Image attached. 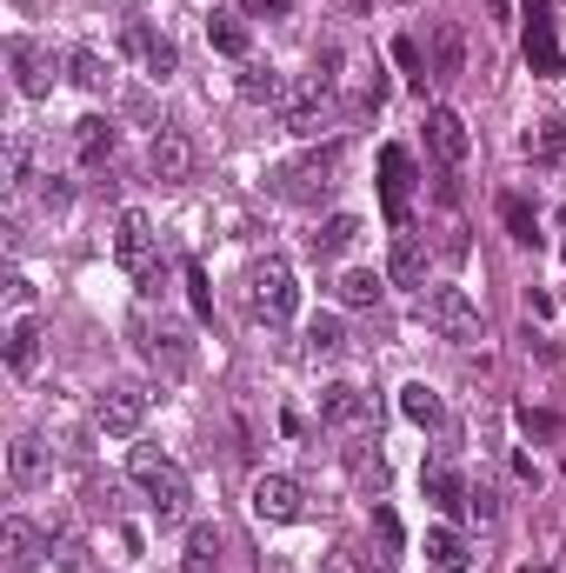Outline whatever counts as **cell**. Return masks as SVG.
Masks as SVG:
<instances>
[{
  "mask_svg": "<svg viewBox=\"0 0 566 573\" xmlns=\"http://www.w3.org/2000/svg\"><path fill=\"white\" fill-rule=\"evenodd\" d=\"M127 474H133V487L147 494V507H153L160 527H180V521L193 514V481H187L180 461H167L160 447H133V454H127Z\"/></svg>",
  "mask_w": 566,
  "mask_h": 573,
  "instance_id": "cell-1",
  "label": "cell"
},
{
  "mask_svg": "<svg viewBox=\"0 0 566 573\" xmlns=\"http://www.w3.org/2000/svg\"><path fill=\"white\" fill-rule=\"evenodd\" d=\"M113 260L140 280V294H160V234L140 207H120L113 220Z\"/></svg>",
  "mask_w": 566,
  "mask_h": 573,
  "instance_id": "cell-2",
  "label": "cell"
},
{
  "mask_svg": "<svg viewBox=\"0 0 566 573\" xmlns=\"http://www.w3.org/2000/svg\"><path fill=\"white\" fill-rule=\"evenodd\" d=\"M420 320L454 340V347H474L480 340V307L467 300V287H420Z\"/></svg>",
  "mask_w": 566,
  "mask_h": 573,
  "instance_id": "cell-3",
  "label": "cell"
},
{
  "mask_svg": "<svg viewBox=\"0 0 566 573\" xmlns=\"http://www.w3.org/2000/svg\"><path fill=\"white\" fill-rule=\"evenodd\" d=\"M247 287H254V314H260L267 327H287V320L300 314V280H294V267H287L280 254H267Z\"/></svg>",
  "mask_w": 566,
  "mask_h": 573,
  "instance_id": "cell-4",
  "label": "cell"
},
{
  "mask_svg": "<svg viewBox=\"0 0 566 573\" xmlns=\"http://www.w3.org/2000/svg\"><path fill=\"white\" fill-rule=\"evenodd\" d=\"M334 174H340V147H327V154H307V160L280 167V174H274V194H280V200H294V207H314V200H327V194H334Z\"/></svg>",
  "mask_w": 566,
  "mask_h": 573,
  "instance_id": "cell-5",
  "label": "cell"
},
{
  "mask_svg": "<svg viewBox=\"0 0 566 573\" xmlns=\"http://www.w3.org/2000/svg\"><path fill=\"white\" fill-rule=\"evenodd\" d=\"M120 53H127V60H140V73H147V80H167V73L180 67V47H173L160 27H147V20H127V27H120Z\"/></svg>",
  "mask_w": 566,
  "mask_h": 573,
  "instance_id": "cell-6",
  "label": "cell"
},
{
  "mask_svg": "<svg viewBox=\"0 0 566 573\" xmlns=\"http://www.w3.org/2000/svg\"><path fill=\"white\" fill-rule=\"evenodd\" d=\"M7 60H13V87H20L27 100H47V93H53V53H47L40 40L13 33V40H7Z\"/></svg>",
  "mask_w": 566,
  "mask_h": 573,
  "instance_id": "cell-7",
  "label": "cell"
},
{
  "mask_svg": "<svg viewBox=\"0 0 566 573\" xmlns=\"http://www.w3.org/2000/svg\"><path fill=\"white\" fill-rule=\"evenodd\" d=\"M193 167H200L193 140H187V134H173V127H160V134H153V147H147V174H153L160 187H180V180H193Z\"/></svg>",
  "mask_w": 566,
  "mask_h": 573,
  "instance_id": "cell-8",
  "label": "cell"
},
{
  "mask_svg": "<svg viewBox=\"0 0 566 573\" xmlns=\"http://www.w3.org/2000/svg\"><path fill=\"white\" fill-rule=\"evenodd\" d=\"M407 200H414V154L407 147H380V207H387V227H407Z\"/></svg>",
  "mask_w": 566,
  "mask_h": 573,
  "instance_id": "cell-9",
  "label": "cell"
},
{
  "mask_svg": "<svg viewBox=\"0 0 566 573\" xmlns=\"http://www.w3.org/2000/svg\"><path fill=\"white\" fill-rule=\"evenodd\" d=\"M147 394L140 387H107V394H93V427L100 434H140L147 427Z\"/></svg>",
  "mask_w": 566,
  "mask_h": 573,
  "instance_id": "cell-10",
  "label": "cell"
},
{
  "mask_svg": "<svg viewBox=\"0 0 566 573\" xmlns=\"http://www.w3.org/2000/svg\"><path fill=\"white\" fill-rule=\"evenodd\" d=\"M254 514H260V521H274V527H294V521L307 514L300 481H287V474H260V481H254Z\"/></svg>",
  "mask_w": 566,
  "mask_h": 573,
  "instance_id": "cell-11",
  "label": "cell"
},
{
  "mask_svg": "<svg viewBox=\"0 0 566 573\" xmlns=\"http://www.w3.org/2000/svg\"><path fill=\"white\" fill-rule=\"evenodd\" d=\"M520 47H527V67H534L540 80L560 73V27H554V13H547L540 0L527 7V33H520Z\"/></svg>",
  "mask_w": 566,
  "mask_h": 573,
  "instance_id": "cell-12",
  "label": "cell"
},
{
  "mask_svg": "<svg viewBox=\"0 0 566 573\" xmlns=\"http://www.w3.org/2000/svg\"><path fill=\"white\" fill-rule=\"evenodd\" d=\"M47 474H53V447H47L40 434H20V441L7 447V487L27 494V487H40Z\"/></svg>",
  "mask_w": 566,
  "mask_h": 573,
  "instance_id": "cell-13",
  "label": "cell"
},
{
  "mask_svg": "<svg viewBox=\"0 0 566 573\" xmlns=\"http://www.w3.org/2000/svg\"><path fill=\"white\" fill-rule=\"evenodd\" d=\"M427 147H434L447 167H460V160L474 154V134H467V120H460L454 107H427Z\"/></svg>",
  "mask_w": 566,
  "mask_h": 573,
  "instance_id": "cell-14",
  "label": "cell"
},
{
  "mask_svg": "<svg viewBox=\"0 0 566 573\" xmlns=\"http://www.w3.org/2000/svg\"><path fill=\"white\" fill-rule=\"evenodd\" d=\"M140 354H147L160 374H187V367H193V347H187V334H180L173 320H160V327H140Z\"/></svg>",
  "mask_w": 566,
  "mask_h": 573,
  "instance_id": "cell-15",
  "label": "cell"
},
{
  "mask_svg": "<svg viewBox=\"0 0 566 573\" xmlns=\"http://www.w3.org/2000/svg\"><path fill=\"white\" fill-rule=\"evenodd\" d=\"M320 421L327 427H374V394L334 381V387H320Z\"/></svg>",
  "mask_w": 566,
  "mask_h": 573,
  "instance_id": "cell-16",
  "label": "cell"
},
{
  "mask_svg": "<svg viewBox=\"0 0 566 573\" xmlns=\"http://www.w3.org/2000/svg\"><path fill=\"white\" fill-rule=\"evenodd\" d=\"M73 147H80V167H107L120 147V127L107 113H87V120H73Z\"/></svg>",
  "mask_w": 566,
  "mask_h": 573,
  "instance_id": "cell-17",
  "label": "cell"
},
{
  "mask_svg": "<svg viewBox=\"0 0 566 573\" xmlns=\"http://www.w3.org/2000/svg\"><path fill=\"white\" fill-rule=\"evenodd\" d=\"M420 487H427V501H434L440 514H474V487H467L454 467H440V461L420 467Z\"/></svg>",
  "mask_w": 566,
  "mask_h": 573,
  "instance_id": "cell-18",
  "label": "cell"
},
{
  "mask_svg": "<svg viewBox=\"0 0 566 573\" xmlns=\"http://www.w3.org/2000/svg\"><path fill=\"white\" fill-rule=\"evenodd\" d=\"M387 280H394V287H427V240L400 234L394 254H387Z\"/></svg>",
  "mask_w": 566,
  "mask_h": 573,
  "instance_id": "cell-19",
  "label": "cell"
},
{
  "mask_svg": "<svg viewBox=\"0 0 566 573\" xmlns=\"http://www.w3.org/2000/svg\"><path fill=\"white\" fill-rule=\"evenodd\" d=\"M427 561H434L440 573H467L474 567V547H467L460 527H427Z\"/></svg>",
  "mask_w": 566,
  "mask_h": 573,
  "instance_id": "cell-20",
  "label": "cell"
},
{
  "mask_svg": "<svg viewBox=\"0 0 566 573\" xmlns=\"http://www.w3.org/2000/svg\"><path fill=\"white\" fill-rule=\"evenodd\" d=\"M454 73H467V40L454 20H440L434 27V80H454Z\"/></svg>",
  "mask_w": 566,
  "mask_h": 573,
  "instance_id": "cell-21",
  "label": "cell"
},
{
  "mask_svg": "<svg viewBox=\"0 0 566 573\" xmlns=\"http://www.w3.org/2000/svg\"><path fill=\"white\" fill-rule=\"evenodd\" d=\"M207 40H214V53H227V60H247V47H254V33H247L240 13H214V20H207Z\"/></svg>",
  "mask_w": 566,
  "mask_h": 573,
  "instance_id": "cell-22",
  "label": "cell"
},
{
  "mask_svg": "<svg viewBox=\"0 0 566 573\" xmlns=\"http://www.w3.org/2000/svg\"><path fill=\"white\" fill-rule=\"evenodd\" d=\"M287 93H294V87H287L274 67H247V73H240V100H254V107H287Z\"/></svg>",
  "mask_w": 566,
  "mask_h": 573,
  "instance_id": "cell-23",
  "label": "cell"
},
{
  "mask_svg": "<svg viewBox=\"0 0 566 573\" xmlns=\"http://www.w3.org/2000/svg\"><path fill=\"white\" fill-rule=\"evenodd\" d=\"M33 360H40V320L13 314V327H7V367H13V374H27Z\"/></svg>",
  "mask_w": 566,
  "mask_h": 573,
  "instance_id": "cell-24",
  "label": "cell"
},
{
  "mask_svg": "<svg viewBox=\"0 0 566 573\" xmlns=\"http://www.w3.org/2000/svg\"><path fill=\"white\" fill-rule=\"evenodd\" d=\"M340 307H380V294H387V280L374 274V267H354V274H340Z\"/></svg>",
  "mask_w": 566,
  "mask_h": 573,
  "instance_id": "cell-25",
  "label": "cell"
},
{
  "mask_svg": "<svg viewBox=\"0 0 566 573\" xmlns=\"http://www.w3.org/2000/svg\"><path fill=\"white\" fill-rule=\"evenodd\" d=\"M400 414H407L414 427H440V421H447V407H440V394H434L427 381H414V387H400Z\"/></svg>",
  "mask_w": 566,
  "mask_h": 573,
  "instance_id": "cell-26",
  "label": "cell"
},
{
  "mask_svg": "<svg viewBox=\"0 0 566 573\" xmlns=\"http://www.w3.org/2000/svg\"><path fill=\"white\" fill-rule=\"evenodd\" d=\"M354 240H360V220H354V214H334V220H320L314 254H320V260H334V254H347Z\"/></svg>",
  "mask_w": 566,
  "mask_h": 573,
  "instance_id": "cell-27",
  "label": "cell"
},
{
  "mask_svg": "<svg viewBox=\"0 0 566 573\" xmlns=\"http://www.w3.org/2000/svg\"><path fill=\"white\" fill-rule=\"evenodd\" d=\"M347 354V327L334 320V314H320L314 327H307V360H340Z\"/></svg>",
  "mask_w": 566,
  "mask_h": 573,
  "instance_id": "cell-28",
  "label": "cell"
},
{
  "mask_svg": "<svg viewBox=\"0 0 566 573\" xmlns=\"http://www.w3.org/2000/svg\"><path fill=\"white\" fill-rule=\"evenodd\" d=\"M0 547H7V567H33V561H40V534H33L20 514L0 527Z\"/></svg>",
  "mask_w": 566,
  "mask_h": 573,
  "instance_id": "cell-29",
  "label": "cell"
},
{
  "mask_svg": "<svg viewBox=\"0 0 566 573\" xmlns=\"http://www.w3.org/2000/svg\"><path fill=\"white\" fill-rule=\"evenodd\" d=\"M67 73H73V87H87V93H100V87L113 80V73H107V60H100L93 47H73V53H67Z\"/></svg>",
  "mask_w": 566,
  "mask_h": 573,
  "instance_id": "cell-30",
  "label": "cell"
},
{
  "mask_svg": "<svg viewBox=\"0 0 566 573\" xmlns=\"http://www.w3.org/2000/svg\"><path fill=\"white\" fill-rule=\"evenodd\" d=\"M500 220H507V234H514L520 247H534V240H540V220H534V207H527L520 194H500Z\"/></svg>",
  "mask_w": 566,
  "mask_h": 573,
  "instance_id": "cell-31",
  "label": "cell"
},
{
  "mask_svg": "<svg viewBox=\"0 0 566 573\" xmlns=\"http://www.w3.org/2000/svg\"><path fill=\"white\" fill-rule=\"evenodd\" d=\"M220 567V534H214V527H193V534H187V567L180 573H214Z\"/></svg>",
  "mask_w": 566,
  "mask_h": 573,
  "instance_id": "cell-32",
  "label": "cell"
},
{
  "mask_svg": "<svg viewBox=\"0 0 566 573\" xmlns=\"http://www.w3.org/2000/svg\"><path fill=\"white\" fill-rule=\"evenodd\" d=\"M347 467H354V481H360V494H374V501L387 494V461H380V454H367V447H354V454H347Z\"/></svg>",
  "mask_w": 566,
  "mask_h": 573,
  "instance_id": "cell-33",
  "label": "cell"
},
{
  "mask_svg": "<svg viewBox=\"0 0 566 573\" xmlns=\"http://www.w3.org/2000/svg\"><path fill=\"white\" fill-rule=\"evenodd\" d=\"M527 147H534V154H540V160H560V154H566V113H554V120H540V127H534V140H527Z\"/></svg>",
  "mask_w": 566,
  "mask_h": 573,
  "instance_id": "cell-34",
  "label": "cell"
},
{
  "mask_svg": "<svg viewBox=\"0 0 566 573\" xmlns=\"http://www.w3.org/2000/svg\"><path fill=\"white\" fill-rule=\"evenodd\" d=\"M187 300H193V314H200V320H214V287H207L200 260H187Z\"/></svg>",
  "mask_w": 566,
  "mask_h": 573,
  "instance_id": "cell-35",
  "label": "cell"
},
{
  "mask_svg": "<svg viewBox=\"0 0 566 573\" xmlns=\"http://www.w3.org/2000/svg\"><path fill=\"white\" fill-rule=\"evenodd\" d=\"M394 60L407 67V80H414V87H427V60H420V40H407V33H400V40H394Z\"/></svg>",
  "mask_w": 566,
  "mask_h": 573,
  "instance_id": "cell-36",
  "label": "cell"
},
{
  "mask_svg": "<svg viewBox=\"0 0 566 573\" xmlns=\"http://www.w3.org/2000/svg\"><path fill=\"white\" fill-rule=\"evenodd\" d=\"M520 427H527V434H540V441H554V434H560V414H540V407H520Z\"/></svg>",
  "mask_w": 566,
  "mask_h": 573,
  "instance_id": "cell-37",
  "label": "cell"
},
{
  "mask_svg": "<svg viewBox=\"0 0 566 573\" xmlns=\"http://www.w3.org/2000/svg\"><path fill=\"white\" fill-rule=\"evenodd\" d=\"M47 554H53V567H80V561H87V547H80L73 534H60V541H47Z\"/></svg>",
  "mask_w": 566,
  "mask_h": 573,
  "instance_id": "cell-38",
  "label": "cell"
},
{
  "mask_svg": "<svg viewBox=\"0 0 566 573\" xmlns=\"http://www.w3.org/2000/svg\"><path fill=\"white\" fill-rule=\"evenodd\" d=\"M240 7H247V20H287L300 0H240Z\"/></svg>",
  "mask_w": 566,
  "mask_h": 573,
  "instance_id": "cell-39",
  "label": "cell"
},
{
  "mask_svg": "<svg viewBox=\"0 0 566 573\" xmlns=\"http://www.w3.org/2000/svg\"><path fill=\"white\" fill-rule=\"evenodd\" d=\"M27 300H33V280H27V274H20V267H13V274H7V307H13V314H20V307H27Z\"/></svg>",
  "mask_w": 566,
  "mask_h": 573,
  "instance_id": "cell-40",
  "label": "cell"
},
{
  "mask_svg": "<svg viewBox=\"0 0 566 573\" xmlns=\"http://www.w3.org/2000/svg\"><path fill=\"white\" fill-rule=\"evenodd\" d=\"M474 514H480V521H500V494H494V487H474Z\"/></svg>",
  "mask_w": 566,
  "mask_h": 573,
  "instance_id": "cell-41",
  "label": "cell"
},
{
  "mask_svg": "<svg viewBox=\"0 0 566 573\" xmlns=\"http://www.w3.org/2000/svg\"><path fill=\"white\" fill-rule=\"evenodd\" d=\"M40 200H47V207H67V200H73V187H67V180H53V174H47V187H40Z\"/></svg>",
  "mask_w": 566,
  "mask_h": 573,
  "instance_id": "cell-42",
  "label": "cell"
},
{
  "mask_svg": "<svg viewBox=\"0 0 566 573\" xmlns=\"http://www.w3.org/2000/svg\"><path fill=\"white\" fill-rule=\"evenodd\" d=\"M320 573H360V561H354V554H347V547H334V554H327V561H320Z\"/></svg>",
  "mask_w": 566,
  "mask_h": 573,
  "instance_id": "cell-43",
  "label": "cell"
},
{
  "mask_svg": "<svg viewBox=\"0 0 566 573\" xmlns=\"http://www.w3.org/2000/svg\"><path fill=\"white\" fill-rule=\"evenodd\" d=\"M520 573H547V567H520Z\"/></svg>",
  "mask_w": 566,
  "mask_h": 573,
  "instance_id": "cell-44",
  "label": "cell"
}]
</instances>
